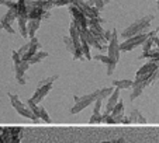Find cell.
<instances>
[{"mask_svg": "<svg viewBox=\"0 0 159 143\" xmlns=\"http://www.w3.org/2000/svg\"><path fill=\"white\" fill-rule=\"evenodd\" d=\"M152 20H153V15L152 14H148V15H145V17L139 18V20L134 21L129 27H127L125 30L123 31V34H121V35H123V38L124 39H128V38H131V37H134V35H138V34L145 32V31L149 28Z\"/></svg>", "mask_w": 159, "mask_h": 143, "instance_id": "obj_1", "label": "cell"}, {"mask_svg": "<svg viewBox=\"0 0 159 143\" xmlns=\"http://www.w3.org/2000/svg\"><path fill=\"white\" fill-rule=\"evenodd\" d=\"M57 79H58V76H51V77L42 79V80L38 83V86H37V90H35V93H34V95L28 100V101L34 102V104H38L39 101H42V100L45 98V95L51 91L52 83H54Z\"/></svg>", "mask_w": 159, "mask_h": 143, "instance_id": "obj_2", "label": "cell"}, {"mask_svg": "<svg viewBox=\"0 0 159 143\" xmlns=\"http://www.w3.org/2000/svg\"><path fill=\"white\" fill-rule=\"evenodd\" d=\"M9 98H10V102H11V105H13V108H14L16 111H17L18 114H20L21 116H25V118H28V119H31L33 122H35V124H38L41 119L38 118V116L35 115V114L33 112V111L30 110V108L27 107V105H24L23 102L20 101V98H18V95H16V94H11V93H9Z\"/></svg>", "mask_w": 159, "mask_h": 143, "instance_id": "obj_3", "label": "cell"}, {"mask_svg": "<svg viewBox=\"0 0 159 143\" xmlns=\"http://www.w3.org/2000/svg\"><path fill=\"white\" fill-rule=\"evenodd\" d=\"M155 34H158V30L152 31V32H148V34L142 32V34H138V35L131 37V38H128V39H124L123 44H120V51L121 52H129V51H132L134 48H137L138 45H142L148 38H149V37L155 35Z\"/></svg>", "mask_w": 159, "mask_h": 143, "instance_id": "obj_4", "label": "cell"}, {"mask_svg": "<svg viewBox=\"0 0 159 143\" xmlns=\"http://www.w3.org/2000/svg\"><path fill=\"white\" fill-rule=\"evenodd\" d=\"M73 100H75V105H73V107L69 110V112L72 114V115H75V114H79L80 111H83L86 107H89L92 102L96 101V100H97V93H96V90H94L93 93L86 94V95H82V97L75 95V97H73Z\"/></svg>", "mask_w": 159, "mask_h": 143, "instance_id": "obj_5", "label": "cell"}, {"mask_svg": "<svg viewBox=\"0 0 159 143\" xmlns=\"http://www.w3.org/2000/svg\"><path fill=\"white\" fill-rule=\"evenodd\" d=\"M107 51H108L107 56L110 58V60L117 65L118 60H120V52L121 51H120V42H118V32L116 28L111 31V39L108 41Z\"/></svg>", "mask_w": 159, "mask_h": 143, "instance_id": "obj_6", "label": "cell"}, {"mask_svg": "<svg viewBox=\"0 0 159 143\" xmlns=\"http://www.w3.org/2000/svg\"><path fill=\"white\" fill-rule=\"evenodd\" d=\"M72 4H75V6L78 7V9L80 10V11L83 13L87 18L94 17V18H97V20H99V18H102V17H100V11H99V10H97L96 7L89 6L84 0H73Z\"/></svg>", "mask_w": 159, "mask_h": 143, "instance_id": "obj_7", "label": "cell"}, {"mask_svg": "<svg viewBox=\"0 0 159 143\" xmlns=\"http://www.w3.org/2000/svg\"><path fill=\"white\" fill-rule=\"evenodd\" d=\"M30 67V63H28V60H20V63H17V65H14V75H16V79H17L18 84H21V86H24L25 83H27V76H25V72H27V69Z\"/></svg>", "mask_w": 159, "mask_h": 143, "instance_id": "obj_8", "label": "cell"}, {"mask_svg": "<svg viewBox=\"0 0 159 143\" xmlns=\"http://www.w3.org/2000/svg\"><path fill=\"white\" fill-rule=\"evenodd\" d=\"M69 11L73 17V20H72L73 23L80 25L83 30H87V28H89V25H87V17L75 6V4H69Z\"/></svg>", "mask_w": 159, "mask_h": 143, "instance_id": "obj_9", "label": "cell"}, {"mask_svg": "<svg viewBox=\"0 0 159 143\" xmlns=\"http://www.w3.org/2000/svg\"><path fill=\"white\" fill-rule=\"evenodd\" d=\"M39 48H41L39 41L37 39V37H33V38L30 39V42L27 44V51L21 55V59H23V60H30L31 58H33L34 55L38 52Z\"/></svg>", "mask_w": 159, "mask_h": 143, "instance_id": "obj_10", "label": "cell"}, {"mask_svg": "<svg viewBox=\"0 0 159 143\" xmlns=\"http://www.w3.org/2000/svg\"><path fill=\"white\" fill-rule=\"evenodd\" d=\"M27 107L30 108V110L33 111V112L35 114V115L38 116L41 121H44V122H47V124H51V116L48 115V112H47V111H45L42 107H38L37 104L28 101V100H27Z\"/></svg>", "mask_w": 159, "mask_h": 143, "instance_id": "obj_11", "label": "cell"}, {"mask_svg": "<svg viewBox=\"0 0 159 143\" xmlns=\"http://www.w3.org/2000/svg\"><path fill=\"white\" fill-rule=\"evenodd\" d=\"M120 100V89H114V91L110 94L108 97V101H107V105H106V114H110L111 110L114 108V105L118 102Z\"/></svg>", "mask_w": 159, "mask_h": 143, "instance_id": "obj_12", "label": "cell"}, {"mask_svg": "<svg viewBox=\"0 0 159 143\" xmlns=\"http://www.w3.org/2000/svg\"><path fill=\"white\" fill-rule=\"evenodd\" d=\"M39 25H41V20H39V18L27 21V31H28V37H30V38L35 37V32H37V30L39 28Z\"/></svg>", "mask_w": 159, "mask_h": 143, "instance_id": "obj_13", "label": "cell"}, {"mask_svg": "<svg viewBox=\"0 0 159 143\" xmlns=\"http://www.w3.org/2000/svg\"><path fill=\"white\" fill-rule=\"evenodd\" d=\"M129 119H131L132 124H142V125L147 124V119L142 116V114L139 112L137 108H132L131 110V112H129Z\"/></svg>", "mask_w": 159, "mask_h": 143, "instance_id": "obj_14", "label": "cell"}, {"mask_svg": "<svg viewBox=\"0 0 159 143\" xmlns=\"http://www.w3.org/2000/svg\"><path fill=\"white\" fill-rule=\"evenodd\" d=\"M21 139H23V128H11L9 143H21Z\"/></svg>", "mask_w": 159, "mask_h": 143, "instance_id": "obj_15", "label": "cell"}, {"mask_svg": "<svg viewBox=\"0 0 159 143\" xmlns=\"http://www.w3.org/2000/svg\"><path fill=\"white\" fill-rule=\"evenodd\" d=\"M17 21H18V28H20V35L24 37V38H27V37H28V31H27V21H28V18L27 17H23V15H18Z\"/></svg>", "mask_w": 159, "mask_h": 143, "instance_id": "obj_16", "label": "cell"}, {"mask_svg": "<svg viewBox=\"0 0 159 143\" xmlns=\"http://www.w3.org/2000/svg\"><path fill=\"white\" fill-rule=\"evenodd\" d=\"M132 84H134V81H132L131 79H120V80H113V87L120 89V90L132 87Z\"/></svg>", "mask_w": 159, "mask_h": 143, "instance_id": "obj_17", "label": "cell"}, {"mask_svg": "<svg viewBox=\"0 0 159 143\" xmlns=\"http://www.w3.org/2000/svg\"><path fill=\"white\" fill-rule=\"evenodd\" d=\"M139 59H151V60L159 62V49H151V51H148V52H142Z\"/></svg>", "mask_w": 159, "mask_h": 143, "instance_id": "obj_18", "label": "cell"}, {"mask_svg": "<svg viewBox=\"0 0 159 143\" xmlns=\"http://www.w3.org/2000/svg\"><path fill=\"white\" fill-rule=\"evenodd\" d=\"M47 56H48V52H45V51H38L33 58H31L30 60H28V63H30V65H35V63H39L41 60H44Z\"/></svg>", "mask_w": 159, "mask_h": 143, "instance_id": "obj_19", "label": "cell"}, {"mask_svg": "<svg viewBox=\"0 0 159 143\" xmlns=\"http://www.w3.org/2000/svg\"><path fill=\"white\" fill-rule=\"evenodd\" d=\"M110 115H111V116H120V115H124V102L118 100V102L114 105V108L111 110Z\"/></svg>", "mask_w": 159, "mask_h": 143, "instance_id": "obj_20", "label": "cell"}, {"mask_svg": "<svg viewBox=\"0 0 159 143\" xmlns=\"http://www.w3.org/2000/svg\"><path fill=\"white\" fill-rule=\"evenodd\" d=\"M80 41H82V52H83L84 59L92 60V55H90V45L87 44V41L84 38H80Z\"/></svg>", "mask_w": 159, "mask_h": 143, "instance_id": "obj_21", "label": "cell"}, {"mask_svg": "<svg viewBox=\"0 0 159 143\" xmlns=\"http://www.w3.org/2000/svg\"><path fill=\"white\" fill-rule=\"evenodd\" d=\"M114 91V87H104V89L102 90H96L97 93V98H107V97H110V94Z\"/></svg>", "mask_w": 159, "mask_h": 143, "instance_id": "obj_22", "label": "cell"}, {"mask_svg": "<svg viewBox=\"0 0 159 143\" xmlns=\"http://www.w3.org/2000/svg\"><path fill=\"white\" fill-rule=\"evenodd\" d=\"M63 44H65L66 49H68V51H69L70 54H72V55H75V52H76V49H75V44H73L72 38H70L69 35L63 37Z\"/></svg>", "mask_w": 159, "mask_h": 143, "instance_id": "obj_23", "label": "cell"}, {"mask_svg": "<svg viewBox=\"0 0 159 143\" xmlns=\"http://www.w3.org/2000/svg\"><path fill=\"white\" fill-rule=\"evenodd\" d=\"M0 28H2V30H6L9 34H14V28H13L11 24L7 20H4V18H2V21H0Z\"/></svg>", "mask_w": 159, "mask_h": 143, "instance_id": "obj_24", "label": "cell"}, {"mask_svg": "<svg viewBox=\"0 0 159 143\" xmlns=\"http://www.w3.org/2000/svg\"><path fill=\"white\" fill-rule=\"evenodd\" d=\"M103 122V115L100 112H93L89 119V124H100Z\"/></svg>", "mask_w": 159, "mask_h": 143, "instance_id": "obj_25", "label": "cell"}, {"mask_svg": "<svg viewBox=\"0 0 159 143\" xmlns=\"http://www.w3.org/2000/svg\"><path fill=\"white\" fill-rule=\"evenodd\" d=\"M89 6H92V7H96L99 11H102L103 10V7H104V3H103V0H89Z\"/></svg>", "mask_w": 159, "mask_h": 143, "instance_id": "obj_26", "label": "cell"}, {"mask_svg": "<svg viewBox=\"0 0 159 143\" xmlns=\"http://www.w3.org/2000/svg\"><path fill=\"white\" fill-rule=\"evenodd\" d=\"M156 35V34H155ZM152 45H153V35L152 37H149V38L147 39V41L142 44V48H144V52H148V51H151L152 49Z\"/></svg>", "mask_w": 159, "mask_h": 143, "instance_id": "obj_27", "label": "cell"}, {"mask_svg": "<svg viewBox=\"0 0 159 143\" xmlns=\"http://www.w3.org/2000/svg\"><path fill=\"white\" fill-rule=\"evenodd\" d=\"M73 3V0H55L54 7H61V6H69Z\"/></svg>", "mask_w": 159, "mask_h": 143, "instance_id": "obj_28", "label": "cell"}, {"mask_svg": "<svg viewBox=\"0 0 159 143\" xmlns=\"http://www.w3.org/2000/svg\"><path fill=\"white\" fill-rule=\"evenodd\" d=\"M11 58H13V63H14V65H17V63H20L21 58H20V55H18V52H17V51H13Z\"/></svg>", "mask_w": 159, "mask_h": 143, "instance_id": "obj_29", "label": "cell"}, {"mask_svg": "<svg viewBox=\"0 0 159 143\" xmlns=\"http://www.w3.org/2000/svg\"><path fill=\"white\" fill-rule=\"evenodd\" d=\"M100 108H102V98H97L94 101V110L93 112H100Z\"/></svg>", "mask_w": 159, "mask_h": 143, "instance_id": "obj_30", "label": "cell"}, {"mask_svg": "<svg viewBox=\"0 0 159 143\" xmlns=\"http://www.w3.org/2000/svg\"><path fill=\"white\" fill-rule=\"evenodd\" d=\"M103 37H104V39L106 41H110L111 39V31H104V34H103Z\"/></svg>", "mask_w": 159, "mask_h": 143, "instance_id": "obj_31", "label": "cell"}, {"mask_svg": "<svg viewBox=\"0 0 159 143\" xmlns=\"http://www.w3.org/2000/svg\"><path fill=\"white\" fill-rule=\"evenodd\" d=\"M49 17H51V11H45L44 14H42L41 20H47V18H49Z\"/></svg>", "mask_w": 159, "mask_h": 143, "instance_id": "obj_32", "label": "cell"}, {"mask_svg": "<svg viewBox=\"0 0 159 143\" xmlns=\"http://www.w3.org/2000/svg\"><path fill=\"white\" fill-rule=\"evenodd\" d=\"M111 143H125V140H124L123 137H118V139H114V140H111Z\"/></svg>", "mask_w": 159, "mask_h": 143, "instance_id": "obj_33", "label": "cell"}, {"mask_svg": "<svg viewBox=\"0 0 159 143\" xmlns=\"http://www.w3.org/2000/svg\"><path fill=\"white\" fill-rule=\"evenodd\" d=\"M153 44H155L156 46H158V49H159V38L156 35H153Z\"/></svg>", "mask_w": 159, "mask_h": 143, "instance_id": "obj_34", "label": "cell"}, {"mask_svg": "<svg viewBox=\"0 0 159 143\" xmlns=\"http://www.w3.org/2000/svg\"><path fill=\"white\" fill-rule=\"evenodd\" d=\"M110 2H111V0H103V3H104V6H106V4H108Z\"/></svg>", "mask_w": 159, "mask_h": 143, "instance_id": "obj_35", "label": "cell"}, {"mask_svg": "<svg viewBox=\"0 0 159 143\" xmlns=\"http://www.w3.org/2000/svg\"><path fill=\"white\" fill-rule=\"evenodd\" d=\"M156 4H158V15H159V0H156Z\"/></svg>", "mask_w": 159, "mask_h": 143, "instance_id": "obj_36", "label": "cell"}, {"mask_svg": "<svg viewBox=\"0 0 159 143\" xmlns=\"http://www.w3.org/2000/svg\"><path fill=\"white\" fill-rule=\"evenodd\" d=\"M51 2H52V3H54V2H55V0H51Z\"/></svg>", "mask_w": 159, "mask_h": 143, "instance_id": "obj_37", "label": "cell"}]
</instances>
